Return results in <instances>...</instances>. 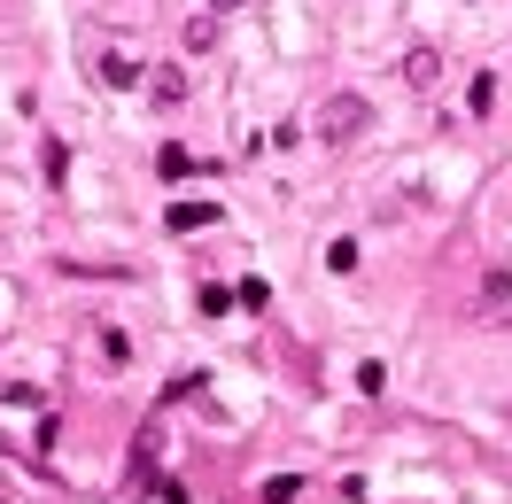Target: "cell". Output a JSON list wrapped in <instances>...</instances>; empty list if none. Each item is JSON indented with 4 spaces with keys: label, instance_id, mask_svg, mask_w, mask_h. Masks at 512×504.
I'll return each mask as SVG.
<instances>
[{
    "label": "cell",
    "instance_id": "1",
    "mask_svg": "<svg viewBox=\"0 0 512 504\" xmlns=\"http://www.w3.org/2000/svg\"><path fill=\"white\" fill-rule=\"evenodd\" d=\"M365 125H373V109H365L357 94H334V101L319 109V140H326V148H350Z\"/></svg>",
    "mask_w": 512,
    "mask_h": 504
},
{
    "label": "cell",
    "instance_id": "2",
    "mask_svg": "<svg viewBox=\"0 0 512 504\" xmlns=\"http://www.w3.org/2000/svg\"><path fill=\"white\" fill-rule=\"evenodd\" d=\"M218 218V202H171V233H202Z\"/></svg>",
    "mask_w": 512,
    "mask_h": 504
},
{
    "label": "cell",
    "instance_id": "3",
    "mask_svg": "<svg viewBox=\"0 0 512 504\" xmlns=\"http://www.w3.org/2000/svg\"><path fill=\"white\" fill-rule=\"evenodd\" d=\"M435 70H443V55H435V47H412V55H404V86H435Z\"/></svg>",
    "mask_w": 512,
    "mask_h": 504
},
{
    "label": "cell",
    "instance_id": "4",
    "mask_svg": "<svg viewBox=\"0 0 512 504\" xmlns=\"http://www.w3.org/2000/svg\"><path fill=\"white\" fill-rule=\"evenodd\" d=\"M132 70H140V63H132V47H109V55H101V78H117V86H125Z\"/></svg>",
    "mask_w": 512,
    "mask_h": 504
},
{
    "label": "cell",
    "instance_id": "5",
    "mask_svg": "<svg viewBox=\"0 0 512 504\" xmlns=\"http://www.w3.org/2000/svg\"><path fill=\"white\" fill-rule=\"evenodd\" d=\"M466 109H474V117H489V109H497V78H489V70L474 78V94H466Z\"/></svg>",
    "mask_w": 512,
    "mask_h": 504
},
{
    "label": "cell",
    "instance_id": "6",
    "mask_svg": "<svg viewBox=\"0 0 512 504\" xmlns=\"http://www.w3.org/2000/svg\"><path fill=\"white\" fill-rule=\"evenodd\" d=\"M148 86H156V101H179V94H187V78H179V70H156Z\"/></svg>",
    "mask_w": 512,
    "mask_h": 504
},
{
    "label": "cell",
    "instance_id": "7",
    "mask_svg": "<svg viewBox=\"0 0 512 504\" xmlns=\"http://www.w3.org/2000/svg\"><path fill=\"white\" fill-rule=\"evenodd\" d=\"M156 163H163V179H187V171H194V156H187V148H163Z\"/></svg>",
    "mask_w": 512,
    "mask_h": 504
}]
</instances>
